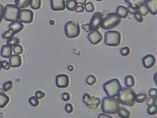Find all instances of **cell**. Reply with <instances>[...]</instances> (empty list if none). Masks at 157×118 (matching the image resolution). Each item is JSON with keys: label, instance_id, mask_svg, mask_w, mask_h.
Masks as SVG:
<instances>
[{"label": "cell", "instance_id": "cell-1", "mask_svg": "<svg viewBox=\"0 0 157 118\" xmlns=\"http://www.w3.org/2000/svg\"><path fill=\"white\" fill-rule=\"evenodd\" d=\"M135 92L132 88L122 87L117 95V99L120 104L128 107H132L135 104Z\"/></svg>", "mask_w": 157, "mask_h": 118}, {"label": "cell", "instance_id": "cell-2", "mask_svg": "<svg viewBox=\"0 0 157 118\" xmlns=\"http://www.w3.org/2000/svg\"><path fill=\"white\" fill-rule=\"evenodd\" d=\"M101 111L107 114H115L120 108V103L115 97H104L101 101Z\"/></svg>", "mask_w": 157, "mask_h": 118}, {"label": "cell", "instance_id": "cell-3", "mask_svg": "<svg viewBox=\"0 0 157 118\" xmlns=\"http://www.w3.org/2000/svg\"><path fill=\"white\" fill-rule=\"evenodd\" d=\"M102 87L107 97L113 98L118 94L122 86L117 78H113L104 83Z\"/></svg>", "mask_w": 157, "mask_h": 118}, {"label": "cell", "instance_id": "cell-4", "mask_svg": "<svg viewBox=\"0 0 157 118\" xmlns=\"http://www.w3.org/2000/svg\"><path fill=\"white\" fill-rule=\"evenodd\" d=\"M121 21V18L117 16L116 13H110L102 19L101 27L104 30H110L118 26Z\"/></svg>", "mask_w": 157, "mask_h": 118}, {"label": "cell", "instance_id": "cell-5", "mask_svg": "<svg viewBox=\"0 0 157 118\" xmlns=\"http://www.w3.org/2000/svg\"><path fill=\"white\" fill-rule=\"evenodd\" d=\"M20 9L15 5H7L4 8L3 18L7 21L13 22L18 20Z\"/></svg>", "mask_w": 157, "mask_h": 118}, {"label": "cell", "instance_id": "cell-6", "mask_svg": "<svg viewBox=\"0 0 157 118\" xmlns=\"http://www.w3.org/2000/svg\"><path fill=\"white\" fill-rule=\"evenodd\" d=\"M121 43V33L116 30H109L104 35V44L109 47H117Z\"/></svg>", "mask_w": 157, "mask_h": 118}, {"label": "cell", "instance_id": "cell-7", "mask_svg": "<svg viewBox=\"0 0 157 118\" xmlns=\"http://www.w3.org/2000/svg\"><path fill=\"white\" fill-rule=\"evenodd\" d=\"M65 33L69 38L77 37L80 34V27L78 21L76 20L69 21L65 24Z\"/></svg>", "mask_w": 157, "mask_h": 118}, {"label": "cell", "instance_id": "cell-8", "mask_svg": "<svg viewBox=\"0 0 157 118\" xmlns=\"http://www.w3.org/2000/svg\"><path fill=\"white\" fill-rule=\"evenodd\" d=\"M82 102L87 107L91 109H96L101 104V99L96 97H92L88 94H84L82 96Z\"/></svg>", "mask_w": 157, "mask_h": 118}, {"label": "cell", "instance_id": "cell-9", "mask_svg": "<svg viewBox=\"0 0 157 118\" xmlns=\"http://www.w3.org/2000/svg\"><path fill=\"white\" fill-rule=\"evenodd\" d=\"M103 15L100 12H96L91 17L90 22L89 23V27L90 32L98 30L101 27V23L103 18Z\"/></svg>", "mask_w": 157, "mask_h": 118}, {"label": "cell", "instance_id": "cell-10", "mask_svg": "<svg viewBox=\"0 0 157 118\" xmlns=\"http://www.w3.org/2000/svg\"><path fill=\"white\" fill-rule=\"evenodd\" d=\"M33 18V13L30 10L23 9L20 11L18 20L24 23H30Z\"/></svg>", "mask_w": 157, "mask_h": 118}, {"label": "cell", "instance_id": "cell-11", "mask_svg": "<svg viewBox=\"0 0 157 118\" xmlns=\"http://www.w3.org/2000/svg\"><path fill=\"white\" fill-rule=\"evenodd\" d=\"M69 82V77L66 74H59L56 77V84L59 88H66Z\"/></svg>", "mask_w": 157, "mask_h": 118}, {"label": "cell", "instance_id": "cell-12", "mask_svg": "<svg viewBox=\"0 0 157 118\" xmlns=\"http://www.w3.org/2000/svg\"><path fill=\"white\" fill-rule=\"evenodd\" d=\"M87 39L90 44L93 45H97L101 42L102 35L98 30H94L90 32L87 35Z\"/></svg>", "mask_w": 157, "mask_h": 118}, {"label": "cell", "instance_id": "cell-13", "mask_svg": "<svg viewBox=\"0 0 157 118\" xmlns=\"http://www.w3.org/2000/svg\"><path fill=\"white\" fill-rule=\"evenodd\" d=\"M143 67L145 69L151 68L155 63V58L151 54H148L144 56L141 60Z\"/></svg>", "mask_w": 157, "mask_h": 118}, {"label": "cell", "instance_id": "cell-14", "mask_svg": "<svg viewBox=\"0 0 157 118\" xmlns=\"http://www.w3.org/2000/svg\"><path fill=\"white\" fill-rule=\"evenodd\" d=\"M50 7L54 11H63L65 8V0H50Z\"/></svg>", "mask_w": 157, "mask_h": 118}, {"label": "cell", "instance_id": "cell-15", "mask_svg": "<svg viewBox=\"0 0 157 118\" xmlns=\"http://www.w3.org/2000/svg\"><path fill=\"white\" fill-rule=\"evenodd\" d=\"M145 5L152 15L157 14V0H147Z\"/></svg>", "mask_w": 157, "mask_h": 118}, {"label": "cell", "instance_id": "cell-16", "mask_svg": "<svg viewBox=\"0 0 157 118\" xmlns=\"http://www.w3.org/2000/svg\"><path fill=\"white\" fill-rule=\"evenodd\" d=\"M23 27H24V26L22 24V23L20 22V21H18V20L11 23L8 25L9 29L13 32L15 34L21 32L23 30Z\"/></svg>", "mask_w": 157, "mask_h": 118}, {"label": "cell", "instance_id": "cell-17", "mask_svg": "<svg viewBox=\"0 0 157 118\" xmlns=\"http://www.w3.org/2000/svg\"><path fill=\"white\" fill-rule=\"evenodd\" d=\"M9 63L12 67H18L21 64V59L19 55H11L9 58Z\"/></svg>", "mask_w": 157, "mask_h": 118}, {"label": "cell", "instance_id": "cell-18", "mask_svg": "<svg viewBox=\"0 0 157 118\" xmlns=\"http://www.w3.org/2000/svg\"><path fill=\"white\" fill-rule=\"evenodd\" d=\"M12 47L8 45H4L2 47L1 55L4 58H10L12 55Z\"/></svg>", "mask_w": 157, "mask_h": 118}, {"label": "cell", "instance_id": "cell-19", "mask_svg": "<svg viewBox=\"0 0 157 118\" xmlns=\"http://www.w3.org/2000/svg\"><path fill=\"white\" fill-rule=\"evenodd\" d=\"M147 0H124V2L132 7L138 8L140 6L145 4Z\"/></svg>", "mask_w": 157, "mask_h": 118}, {"label": "cell", "instance_id": "cell-20", "mask_svg": "<svg viewBox=\"0 0 157 118\" xmlns=\"http://www.w3.org/2000/svg\"><path fill=\"white\" fill-rule=\"evenodd\" d=\"M116 14L120 18H125L127 17L128 15V9L127 8L123 6H117L116 11Z\"/></svg>", "mask_w": 157, "mask_h": 118}, {"label": "cell", "instance_id": "cell-21", "mask_svg": "<svg viewBox=\"0 0 157 118\" xmlns=\"http://www.w3.org/2000/svg\"><path fill=\"white\" fill-rule=\"evenodd\" d=\"M117 113L118 116L121 118H129L130 117L129 111L124 107H120Z\"/></svg>", "mask_w": 157, "mask_h": 118}, {"label": "cell", "instance_id": "cell-22", "mask_svg": "<svg viewBox=\"0 0 157 118\" xmlns=\"http://www.w3.org/2000/svg\"><path fill=\"white\" fill-rule=\"evenodd\" d=\"M124 84L127 88H132L135 86V79L133 76L128 75L124 78Z\"/></svg>", "mask_w": 157, "mask_h": 118}, {"label": "cell", "instance_id": "cell-23", "mask_svg": "<svg viewBox=\"0 0 157 118\" xmlns=\"http://www.w3.org/2000/svg\"><path fill=\"white\" fill-rule=\"evenodd\" d=\"M31 0H15V5L18 8H24L29 6Z\"/></svg>", "mask_w": 157, "mask_h": 118}, {"label": "cell", "instance_id": "cell-24", "mask_svg": "<svg viewBox=\"0 0 157 118\" xmlns=\"http://www.w3.org/2000/svg\"><path fill=\"white\" fill-rule=\"evenodd\" d=\"M77 6V3L76 0H67L65 2V8L69 11H74L75 10L76 7Z\"/></svg>", "mask_w": 157, "mask_h": 118}, {"label": "cell", "instance_id": "cell-25", "mask_svg": "<svg viewBox=\"0 0 157 118\" xmlns=\"http://www.w3.org/2000/svg\"><path fill=\"white\" fill-rule=\"evenodd\" d=\"M10 101L9 97L3 93H0V108H5Z\"/></svg>", "mask_w": 157, "mask_h": 118}, {"label": "cell", "instance_id": "cell-26", "mask_svg": "<svg viewBox=\"0 0 157 118\" xmlns=\"http://www.w3.org/2000/svg\"><path fill=\"white\" fill-rule=\"evenodd\" d=\"M20 42V39L17 37H13L6 41V45L11 47H14L17 45H19Z\"/></svg>", "mask_w": 157, "mask_h": 118}, {"label": "cell", "instance_id": "cell-27", "mask_svg": "<svg viewBox=\"0 0 157 118\" xmlns=\"http://www.w3.org/2000/svg\"><path fill=\"white\" fill-rule=\"evenodd\" d=\"M137 11L141 15V16H146L148 13V10L147 8V7L146 6L145 4H144L141 6H140L139 8H137Z\"/></svg>", "mask_w": 157, "mask_h": 118}, {"label": "cell", "instance_id": "cell-28", "mask_svg": "<svg viewBox=\"0 0 157 118\" xmlns=\"http://www.w3.org/2000/svg\"><path fill=\"white\" fill-rule=\"evenodd\" d=\"M147 99V95L145 94H138L135 96V102L137 103H142Z\"/></svg>", "mask_w": 157, "mask_h": 118}, {"label": "cell", "instance_id": "cell-29", "mask_svg": "<svg viewBox=\"0 0 157 118\" xmlns=\"http://www.w3.org/2000/svg\"><path fill=\"white\" fill-rule=\"evenodd\" d=\"M30 6L33 10H38L41 6V0H31Z\"/></svg>", "mask_w": 157, "mask_h": 118}, {"label": "cell", "instance_id": "cell-30", "mask_svg": "<svg viewBox=\"0 0 157 118\" xmlns=\"http://www.w3.org/2000/svg\"><path fill=\"white\" fill-rule=\"evenodd\" d=\"M86 82L88 85L93 86L96 82V78L93 75H89L86 78Z\"/></svg>", "mask_w": 157, "mask_h": 118}, {"label": "cell", "instance_id": "cell-31", "mask_svg": "<svg viewBox=\"0 0 157 118\" xmlns=\"http://www.w3.org/2000/svg\"><path fill=\"white\" fill-rule=\"evenodd\" d=\"M15 35V33L11 31V30H8L7 31H6L5 32H4L2 35V38L3 39H7V40H9V39L11 38L14 36V35Z\"/></svg>", "mask_w": 157, "mask_h": 118}, {"label": "cell", "instance_id": "cell-32", "mask_svg": "<svg viewBox=\"0 0 157 118\" xmlns=\"http://www.w3.org/2000/svg\"><path fill=\"white\" fill-rule=\"evenodd\" d=\"M147 112L150 116L155 115L157 112V106H156V104H154V105H153V106H148V108H147Z\"/></svg>", "mask_w": 157, "mask_h": 118}, {"label": "cell", "instance_id": "cell-33", "mask_svg": "<svg viewBox=\"0 0 157 118\" xmlns=\"http://www.w3.org/2000/svg\"><path fill=\"white\" fill-rule=\"evenodd\" d=\"M29 102L33 107H36L39 104L38 99H36L35 96H32L29 99Z\"/></svg>", "mask_w": 157, "mask_h": 118}, {"label": "cell", "instance_id": "cell-34", "mask_svg": "<svg viewBox=\"0 0 157 118\" xmlns=\"http://www.w3.org/2000/svg\"><path fill=\"white\" fill-rule=\"evenodd\" d=\"M12 87H13V82L11 81L5 82V83H3V84L2 86L3 89L5 91H8L9 90H10L12 88Z\"/></svg>", "mask_w": 157, "mask_h": 118}, {"label": "cell", "instance_id": "cell-35", "mask_svg": "<svg viewBox=\"0 0 157 118\" xmlns=\"http://www.w3.org/2000/svg\"><path fill=\"white\" fill-rule=\"evenodd\" d=\"M84 6H85L84 8H85L86 11L88 13L93 12L94 10V6L93 3H91V2H88L87 3H86Z\"/></svg>", "mask_w": 157, "mask_h": 118}, {"label": "cell", "instance_id": "cell-36", "mask_svg": "<svg viewBox=\"0 0 157 118\" xmlns=\"http://www.w3.org/2000/svg\"><path fill=\"white\" fill-rule=\"evenodd\" d=\"M13 51H14V53L17 55L21 54L23 52V47L20 45H17L14 46Z\"/></svg>", "mask_w": 157, "mask_h": 118}, {"label": "cell", "instance_id": "cell-37", "mask_svg": "<svg viewBox=\"0 0 157 118\" xmlns=\"http://www.w3.org/2000/svg\"><path fill=\"white\" fill-rule=\"evenodd\" d=\"M129 52H130V50H129V48L128 47H123L120 50V54L123 56H126V55H129Z\"/></svg>", "mask_w": 157, "mask_h": 118}, {"label": "cell", "instance_id": "cell-38", "mask_svg": "<svg viewBox=\"0 0 157 118\" xmlns=\"http://www.w3.org/2000/svg\"><path fill=\"white\" fill-rule=\"evenodd\" d=\"M156 98L150 97L149 98L147 99V105L148 106H151L154 104H156Z\"/></svg>", "mask_w": 157, "mask_h": 118}, {"label": "cell", "instance_id": "cell-39", "mask_svg": "<svg viewBox=\"0 0 157 118\" xmlns=\"http://www.w3.org/2000/svg\"><path fill=\"white\" fill-rule=\"evenodd\" d=\"M45 96V94L41 90H38L35 93V97L38 99H42Z\"/></svg>", "mask_w": 157, "mask_h": 118}, {"label": "cell", "instance_id": "cell-40", "mask_svg": "<svg viewBox=\"0 0 157 118\" xmlns=\"http://www.w3.org/2000/svg\"><path fill=\"white\" fill-rule=\"evenodd\" d=\"M64 109H65V112H66L67 113L70 114V113H71V112H72V111H73V106H72V105L71 104L68 103V104H65Z\"/></svg>", "mask_w": 157, "mask_h": 118}, {"label": "cell", "instance_id": "cell-41", "mask_svg": "<svg viewBox=\"0 0 157 118\" xmlns=\"http://www.w3.org/2000/svg\"><path fill=\"white\" fill-rule=\"evenodd\" d=\"M156 93H157V90L156 88H152L150 89L148 91V95L151 97H154L156 98Z\"/></svg>", "mask_w": 157, "mask_h": 118}, {"label": "cell", "instance_id": "cell-42", "mask_svg": "<svg viewBox=\"0 0 157 118\" xmlns=\"http://www.w3.org/2000/svg\"><path fill=\"white\" fill-rule=\"evenodd\" d=\"M10 67H11V65L10 64V63H8V62L6 61H2V68L6 70H8L10 69Z\"/></svg>", "mask_w": 157, "mask_h": 118}, {"label": "cell", "instance_id": "cell-43", "mask_svg": "<svg viewBox=\"0 0 157 118\" xmlns=\"http://www.w3.org/2000/svg\"><path fill=\"white\" fill-rule=\"evenodd\" d=\"M61 97L63 101H69L71 99V96L68 93H64L62 94Z\"/></svg>", "mask_w": 157, "mask_h": 118}, {"label": "cell", "instance_id": "cell-44", "mask_svg": "<svg viewBox=\"0 0 157 118\" xmlns=\"http://www.w3.org/2000/svg\"><path fill=\"white\" fill-rule=\"evenodd\" d=\"M134 15H135V19L136 20V21H138L140 22V23L143 22V17L139 13H138V11H137L136 13H135L134 14Z\"/></svg>", "mask_w": 157, "mask_h": 118}, {"label": "cell", "instance_id": "cell-45", "mask_svg": "<svg viewBox=\"0 0 157 118\" xmlns=\"http://www.w3.org/2000/svg\"><path fill=\"white\" fill-rule=\"evenodd\" d=\"M3 12H4V6L2 4H0V23H1L2 19L3 18Z\"/></svg>", "mask_w": 157, "mask_h": 118}, {"label": "cell", "instance_id": "cell-46", "mask_svg": "<svg viewBox=\"0 0 157 118\" xmlns=\"http://www.w3.org/2000/svg\"><path fill=\"white\" fill-rule=\"evenodd\" d=\"M127 9H128V13H132V14H135V13L137 12V9L136 8H135L132 7L130 6H128Z\"/></svg>", "mask_w": 157, "mask_h": 118}, {"label": "cell", "instance_id": "cell-47", "mask_svg": "<svg viewBox=\"0 0 157 118\" xmlns=\"http://www.w3.org/2000/svg\"><path fill=\"white\" fill-rule=\"evenodd\" d=\"M98 118H113L112 116H111L110 115H108L107 114L105 113H101L99 114Z\"/></svg>", "mask_w": 157, "mask_h": 118}, {"label": "cell", "instance_id": "cell-48", "mask_svg": "<svg viewBox=\"0 0 157 118\" xmlns=\"http://www.w3.org/2000/svg\"><path fill=\"white\" fill-rule=\"evenodd\" d=\"M84 10V8L83 6H82V5H78V6L77 5V6L76 7L75 11L77 13H81V12H83Z\"/></svg>", "mask_w": 157, "mask_h": 118}, {"label": "cell", "instance_id": "cell-49", "mask_svg": "<svg viewBox=\"0 0 157 118\" xmlns=\"http://www.w3.org/2000/svg\"><path fill=\"white\" fill-rule=\"evenodd\" d=\"M76 2L78 4H80L81 5L83 6L85 5V4L86 3L87 0H76Z\"/></svg>", "mask_w": 157, "mask_h": 118}, {"label": "cell", "instance_id": "cell-50", "mask_svg": "<svg viewBox=\"0 0 157 118\" xmlns=\"http://www.w3.org/2000/svg\"><path fill=\"white\" fill-rule=\"evenodd\" d=\"M82 27L87 32H90V30H89V24L83 25H82Z\"/></svg>", "mask_w": 157, "mask_h": 118}, {"label": "cell", "instance_id": "cell-51", "mask_svg": "<svg viewBox=\"0 0 157 118\" xmlns=\"http://www.w3.org/2000/svg\"><path fill=\"white\" fill-rule=\"evenodd\" d=\"M1 69H2V61L0 60V71H1Z\"/></svg>", "mask_w": 157, "mask_h": 118}, {"label": "cell", "instance_id": "cell-52", "mask_svg": "<svg viewBox=\"0 0 157 118\" xmlns=\"http://www.w3.org/2000/svg\"><path fill=\"white\" fill-rule=\"evenodd\" d=\"M96 1H98V2H101V1H102V0H96Z\"/></svg>", "mask_w": 157, "mask_h": 118}]
</instances>
